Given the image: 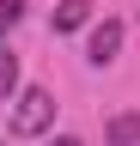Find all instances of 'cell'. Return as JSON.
Instances as JSON below:
<instances>
[{
  "label": "cell",
  "instance_id": "277c9868",
  "mask_svg": "<svg viewBox=\"0 0 140 146\" xmlns=\"http://www.w3.org/2000/svg\"><path fill=\"white\" fill-rule=\"evenodd\" d=\"M85 18H92V0H61L55 6V31H79Z\"/></svg>",
  "mask_w": 140,
  "mask_h": 146
},
{
  "label": "cell",
  "instance_id": "52a82bcc",
  "mask_svg": "<svg viewBox=\"0 0 140 146\" xmlns=\"http://www.w3.org/2000/svg\"><path fill=\"white\" fill-rule=\"evenodd\" d=\"M49 146H79V140H73V134H55V140H49Z\"/></svg>",
  "mask_w": 140,
  "mask_h": 146
},
{
  "label": "cell",
  "instance_id": "8992f818",
  "mask_svg": "<svg viewBox=\"0 0 140 146\" xmlns=\"http://www.w3.org/2000/svg\"><path fill=\"white\" fill-rule=\"evenodd\" d=\"M25 18V0H0V49H6V31Z\"/></svg>",
  "mask_w": 140,
  "mask_h": 146
},
{
  "label": "cell",
  "instance_id": "6da1fadb",
  "mask_svg": "<svg viewBox=\"0 0 140 146\" xmlns=\"http://www.w3.org/2000/svg\"><path fill=\"white\" fill-rule=\"evenodd\" d=\"M49 122H55V98L43 85H31V91L12 98V134H43Z\"/></svg>",
  "mask_w": 140,
  "mask_h": 146
},
{
  "label": "cell",
  "instance_id": "5b68a950",
  "mask_svg": "<svg viewBox=\"0 0 140 146\" xmlns=\"http://www.w3.org/2000/svg\"><path fill=\"white\" fill-rule=\"evenodd\" d=\"M12 98H19V55L0 49V104H12Z\"/></svg>",
  "mask_w": 140,
  "mask_h": 146
},
{
  "label": "cell",
  "instance_id": "7a4b0ae2",
  "mask_svg": "<svg viewBox=\"0 0 140 146\" xmlns=\"http://www.w3.org/2000/svg\"><path fill=\"white\" fill-rule=\"evenodd\" d=\"M116 55H122V25H116V18L92 25V36H85V61H92V67H110Z\"/></svg>",
  "mask_w": 140,
  "mask_h": 146
},
{
  "label": "cell",
  "instance_id": "3957f363",
  "mask_svg": "<svg viewBox=\"0 0 140 146\" xmlns=\"http://www.w3.org/2000/svg\"><path fill=\"white\" fill-rule=\"evenodd\" d=\"M104 140H110V146H140V110H122V116H110Z\"/></svg>",
  "mask_w": 140,
  "mask_h": 146
}]
</instances>
